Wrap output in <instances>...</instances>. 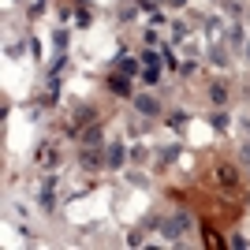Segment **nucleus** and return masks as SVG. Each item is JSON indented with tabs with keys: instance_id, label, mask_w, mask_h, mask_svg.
Returning <instances> with one entry per match:
<instances>
[{
	"instance_id": "obj_7",
	"label": "nucleus",
	"mask_w": 250,
	"mask_h": 250,
	"mask_svg": "<svg viewBox=\"0 0 250 250\" xmlns=\"http://www.w3.org/2000/svg\"><path fill=\"white\" fill-rule=\"evenodd\" d=\"M165 56H168V52H153V49H146V52H142V63H146V67H157V63L165 60Z\"/></svg>"
},
{
	"instance_id": "obj_4",
	"label": "nucleus",
	"mask_w": 250,
	"mask_h": 250,
	"mask_svg": "<svg viewBox=\"0 0 250 250\" xmlns=\"http://www.w3.org/2000/svg\"><path fill=\"white\" fill-rule=\"evenodd\" d=\"M124 157H127V149L120 146V142H112L108 153H104V165H108V168H120V165H124Z\"/></svg>"
},
{
	"instance_id": "obj_5",
	"label": "nucleus",
	"mask_w": 250,
	"mask_h": 250,
	"mask_svg": "<svg viewBox=\"0 0 250 250\" xmlns=\"http://www.w3.org/2000/svg\"><path fill=\"white\" fill-rule=\"evenodd\" d=\"M79 161H83V168H97V165H104V157L97 153V149H83V153H79Z\"/></svg>"
},
{
	"instance_id": "obj_14",
	"label": "nucleus",
	"mask_w": 250,
	"mask_h": 250,
	"mask_svg": "<svg viewBox=\"0 0 250 250\" xmlns=\"http://www.w3.org/2000/svg\"><path fill=\"white\" fill-rule=\"evenodd\" d=\"M243 161H247V165H250V142H247V146H243Z\"/></svg>"
},
{
	"instance_id": "obj_12",
	"label": "nucleus",
	"mask_w": 250,
	"mask_h": 250,
	"mask_svg": "<svg viewBox=\"0 0 250 250\" xmlns=\"http://www.w3.org/2000/svg\"><path fill=\"white\" fill-rule=\"evenodd\" d=\"M213 63H228V52H224V49H213Z\"/></svg>"
},
{
	"instance_id": "obj_13",
	"label": "nucleus",
	"mask_w": 250,
	"mask_h": 250,
	"mask_svg": "<svg viewBox=\"0 0 250 250\" xmlns=\"http://www.w3.org/2000/svg\"><path fill=\"white\" fill-rule=\"evenodd\" d=\"M138 4H142L146 11H153V8H157V0H138Z\"/></svg>"
},
{
	"instance_id": "obj_9",
	"label": "nucleus",
	"mask_w": 250,
	"mask_h": 250,
	"mask_svg": "<svg viewBox=\"0 0 250 250\" xmlns=\"http://www.w3.org/2000/svg\"><path fill=\"white\" fill-rule=\"evenodd\" d=\"M97 138H101V127H90V131H86V135H83V142H86V146H94Z\"/></svg>"
},
{
	"instance_id": "obj_1",
	"label": "nucleus",
	"mask_w": 250,
	"mask_h": 250,
	"mask_svg": "<svg viewBox=\"0 0 250 250\" xmlns=\"http://www.w3.org/2000/svg\"><path fill=\"white\" fill-rule=\"evenodd\" d=\"M187 228H190V217H187V213H179V217L161 220V235H165V239H179V235H183Z\"/></svg>"
},
{
	"instance_id": "obj_16",
	"label": "nucleus",
	"mask_w": 250,
	"mask_h": 250,
	"mask_svg": "<svg viewBox=\"0 0 250 250\" xmlns=\"http://www.w3.org/2000/svg\"><path fill=\"white\" fill-rule=\"evenodd\" d=\"M247 60H250V42H247Z\"/></svg>"
},
{
	"instance_id": "obj_6",
	"label": "nucleus",
	"mask_w": 250,
	"mask_h": 250,
	"mask_svg": "<svg viewBox=\"0 0 250 250\" xmlns=\"http://www.w3.org/2000/svg\"><path fill=\"white\" fill-rule=\"evenodd\" d=\"M209 97H213V104H224V101H228V86L213 83V86H209Z\"/></svg>"
},
{
	"instance_id": "obj_10",
	"label": "nucleus",
	"mask_w": 250,
	"mask_h": 250,
	"mask_svg": "<svg viewBox=\"0 0 250 250\" xmlns=\"http://www.w3.org/2000/svg\"><path fill=\"white\" fill-rule=\"evenodd\" d=\"M142 79L153 86V83H161V71H157V67H146V71H142Z\"/></svg>"
},
{
	"instance_id": "obj_8",
	"label": "nucleus",
	"mask_w": 250,
	"mask_h": 250,
	"mask_svg": "<svg viewBox=\"0 0 250 250\" xmlns=\"http://www.w3.org/2000/svg\"><path fill=\"white\" fill-rule=\"evenodd\" d=\"M120 71H124V75H138V60L124 56V60H120Z\"/></svg>"
},
{
	"instance_id": "obj_11",
	"label": "nucleus",
	"mask_w": 250,
	"mask_h": 250,
	"mask_svg": "<svg viewBox=\"0 0 250 250\" xmlns=\"http://www.w3.org/2000/svg\"><path fill=\"white\" fill-rule=\"evenodd\" d=\"M217 179H220V183H231V179H235V172H231V168H220Z\"/></svg>"
},
{
	"instance_id": "obj_2",
	"label": "nucleus",
	"mask_w": 250,
	"mask_h": 250,
	"mask_svg": "<svg viewBox=\"0 0 250 250\" xmlns=\"http://www.w3.org/2000/svg\"><path fill=\"white\" fill-rule=\"evenodd\" d=\"M135 108L142 116H157V112H161V101H157L153 94H135Z\"/></svg>"
},
{
	"instance_id": "obj_3",
	"label": "nucleus",
	"mask_w": 250,
	"mask_h": 250,
	"mask_svg": "<svg viewBox=\"0 0 250 250\" xmlns=\"http://www.w3.org/2000/svg\"><path fill=\"white\" fill-rule=\"evenodd\" d=\"M108 86H112V94H131V75H124V71H120V75H108Z\"/></svg>"
},
{
	"instance_id": "obj_15",
	"label": "nucleus",
	"mask_w": 250,
	"mask_h": 250,
	"mask_svg": "<svg viewBox=\"0 0 250 250\" xmlns=\"http://www.w3.org/2000/svg\"><path fill=\"white\" fill-rule=\"evenodd\" d=\"M183 4H187V0H168V8H183Z\"/></svg>"
}]
</instances>
